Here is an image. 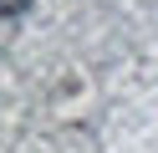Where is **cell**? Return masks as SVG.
I'll return each mask as SVG.
<instances>
[{"label": "cell", "instance_id": "6da1fadb", "mask_svg": "<svg viewBox=\"0 0 158 153\" xmlns=\"http://www.w3.org/2000/svg\"><path fill=\"white\" fill-rule=\"evenodd\" d=\"M21 5H31V0H5V15L15 20V15H21Z\"/></svg>", "mask_w": 158, "mask_h": 153}]
</instances>
